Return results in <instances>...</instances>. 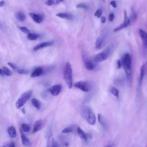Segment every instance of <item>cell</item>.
<instances>
[{
    "mask_svg": "<svg viewBox=\"0 0 147 147\" xmlns=\"http://www.w3.org/2000/svg\"><path fill=\"white\" fill-rule=\"evenodd\" d=\"M122 63L123 67L127 79L129 83L132 80V70H131V57L130 53H125L122 59Z\"/></svg>",
    "mask_w": 147,
    "mask_h": 147,
    "instance_id": "obj_1",
    "label": "cell"
},
{
    "mask_svg": "<svg viewBox=\"0 0 147 147\" xmlns=\"http://www.w3.org/2000/svg\"><path fill=\"white\" fill-rule=\"evenodd\" d=\"M64 79L69 88H71L73 86L72 82V70L71 64L67 62L63 69Z\"/></svg>",
    "mask_w": 147,
    "mask_h": 147,
    "instance_id": "obj_2",
    "label": "cell"
},
{
    "mask_svg": "<svg viewBox=\"0 0 147 147\" xmlns=\"http://www.w3.org/2000/svg\"><path fill=\"white\" fill-rule=\"evenodd\" d=\"M82 113L86 120L91 125H95L96 122V117L93 111L88 107L82 106L81 109Z\"/></svg>",
    "mask_w": 147,
    "mask_h": 147,
    "instance_id": "obj_3",
    "label": "cell"
},
{
    "mask_svg": "<svg viewBox=\"0 0 147 147\" xmlns=\"http://www.w3.org/2000/svg\"><path fill=\"white\" fill-rule=\"evenodd\" d=\"M114 50V46L113 44L110 45L106 49H105L103 52L97 54L95 57L94 60L96 63H99L107 59L113 52Z\"/></svg>",
    "mask_w": 147,
    "mask_h": 147,
    "instance_id": "obj_4",
    "label": "cell"
},
{
    "mask_svg": "<svg viewBox=\"0 0 147 147\" xmlns=\"http://www.w3.org/2000/svg\"><path fill=\"white\" fill-rule=\"evenodd\" d=\"M32 94V91L31 90H29L23 93L20 96V97L17 99L16 103V108L18 109H20L21 107H22L25 104V103L29 99Z\"/></svg>",
    "mask_w": 147,
    "mask_h": 147,
    "instance_id": "obj_5",
    "label": "cell"
},
{
    "mask_svg": "<svg viewBox=\"0 0 147 147\" xmlns=\"http://www.w3.org/2000/svg\"><path fill=\"white\" fill-rule=\"evenodd\" d=\"M130 22H131L130 19L127 17L126 11H124V20H123V22L121 23L118 26H117V27H115L113 31L116 32H118L122 29H124V28L127 27L130 24Z\"/></svg>",
    "mask_w": 147,
    "mask_h": 147,
    "instance_id": "obj_6",
    "label": "cell"
},
{
    "mask_svg": "<svg viewBox=\"0 0 147 147\" xmlns=\"http://www.w3.org/2000/svg\"><path fill=\"white\" fill-rule=\"evenodd\" d=\"M74 86L84 92H88L90 89V86L88 83L84 81L78 82L76 83H75Z\"/></svg>",
    "mask_w": 147,
    "mask_h": 147,
    "instance_id": "obj_7",
    "label": "cell"
},
{
    "mask_svg": "<svg viewBox=\"0 0 147 147\" xmlns=\"http://www.w3.org/2000/svg\"><path fill=\"white\" fill-rule=\"evenodd\" d=\"M62 86L61 84H55L48 89L49 92L53 96L58 95L61 91Z\"/></svg>",
    "mask_w": 147,
    "mask_h": 147,
    "instance_id": "obj_8",
    "label": "cell"
},
{
    "mask_svg": "<svg viewBox=\"0 0 147 147\" xmlns=\"http://www.w3.org/2000/svg\"><path fill=\"white\" fill-rule=\"evenodd\" d=\"M138 33L142 40L144 48L147 51V32L143 29H140L138 30Z\"/></svg>",
    "mask_w": 147,
    "mask_h": 147,
    "instance_id": "obj_9",
    "label": "cell"
},
{
    "mask_svg": "<svg viewBox=\"0 0 147 147\" xmlns=\"http://www.w3.org/2000/svg\"><path fill=\"white\" fill-rule=\"evenodd\" d=\"M44 126V122L42 120H41V119L37 120V121L35 122V123L34 124L32 133H34L38 131L39 130H40L41 129H42L43 128Z\"/></svg>",
    "mask_w": 147,
    "mask_h": 147,
    "instance_id": "obj_10",
    "label": "cell"
},
{
    "mask_svg": "<svg viewBox=\"0 0 147 147\" xmlns=\"http://www.w3.org/2000/svg\"><path fill=\"white\" fill-rule=\"evenodd\" d=\"M53 41H45V42H41L37 45H36L34 48H33V50L34 51H38L40 49L44 48H46L48 47H50L52 46L53 44Z\"/></svg>",
    "mask_w": 147,
    "mask_h": 147,
    "instance_id": "obj_11",
    "label": "cell"
},
{
    "mask_svg": "<svg viewBox=\"0 0 147 147\" xmlns=\"http://www.w3.org/2000/svg\"><path fill=\"white\" fill-rule=\"evenodd\" d=\"M30 17L32 18V20L36 23L40 24L44 20V17L42 15L38 14H36L34 13H29Z\"/></svg>",
    "mask_w": 147,
    "mask_h": 147,
    "instance_id": "obj_12",
    "label": "cell"
},
{
    "mask_svg": "<svg viewBox=\"0 0 147 147\" xmlns=\"http://www.w3.org/2000/svg\"><path fill=\"white\" fill-rule=\"evenodd\" d=\"M145 70H146V65L145 64H143L141 68H140V76H139V80H138V87L141 88L143 80H144V78L145 76Z\"/></svg>",
    "mask_w": 147,
    "mask_h": 147,
    "instance_id": "obj_13",
    "label": "cell"
},
{
    "mask_svg": "<svg viewBox=\"0 0 147 147\" xmlns=\"http://www.w3.org/2000/svg\"><path fill=\"white\" fill-rule=\"evenodd\" d=\"M44 73V68L41 67H38L36 68L31 73L30 76L32 78H36L38 77L41 75H42Z\"/></svg>",
    "mask_w": 147,
    "mask_h": 147,
    "instance_id": "obj_14",
    "label": "cell"
},
{
    "mask_svg": "<svg viewBox=\"0 0 147 147\" xmlns=\"http://www.w3.org/2000/svg\"><path fill=\"white\" fill-rule=\"evenodd\" d=\"M105 38L104 37L100 36L98 37L95 42V48L97 49H101L103 47L105 44Z\"/></svg>",
    "mask_w": 147,
    "mask_h": 147,
    "instance_id": "obj_15",
    "label": "cell"
},
{
    "mask_svg": "<svg viewBox=\"0 0 147 147\" xmlns=\"http://www.w3.org/2000/svg\"><path fill=\"white\" fill-rule=\"evenodd\" d=\"M21 141H22V144L24 145V146H29L31 145V142L30 141V140H29V138L22 133V129H21Z\"/></svg>",
    "mask_w": 147,
    "mask_h": 147,
    "instance_id": "obj_16",
    "label": "cell"
},
{
    "mask_svg": "<svg viewBox=\"0 0 147 147\" xmlns=\"http://www.w3.org/2000/svg\"><path fill=\"white\" fill-rule=\"evenodd\" d=\"M84 65L86 69L90 71L94 70L95 68V65L89 59H85L84 60Z\"/></svg>",
    "mask_w": 147,
    "mask_h": 147,
    "instance_id": "obj_17",
    "label": "cell"
},
{
    "mask_svg": "<svg viewBox=\"0 0 147 147\" xmlns=\"http://www.w3.org/2000/svg\"><path fill=\"white\" fill-rule=\"evenodd\" d=\"M7 133L10 137L14 138L17 137V131L15 127L13 126H10L7 129Z\"/></svg>",
    "mask_w": 147,
    "mask_h": 147,
    "instance_id": "obj_18",
    "label": "cell"
},
{
    "mask_svg": "<svg viewBox=\"0 0 147 147\" xmlns=\"http://www.w3.org/2000/svg\"><path fill=\"white\" fill-rule=\"evenodd\" d=\"M98 122H99V123L101 125V126L105 129H107V123L106 122V120L105 119L104 117L100 114H98Z\"/></svg>",
    "mask_w": 147,
    "mask_h": 147,
    "instance_id": "obj_19",
    "label": "cell"
},
{
    "mask_svg": "<svg viewBox=\"0 0 147 147\" xmlns=\"http://www.w3.org/2000/svg\"><path fill=\"white\" fill-rule=\"evenodd\" d=\"M56 16L59 17L63 19H67V20H71L73 18V16L71 14L67 13H60L56 14Z\"/></svg>",
    "mask_w": 147,
    "mask_h": 147,
    "instance_id": "obj_20",
    "label": "cell"
},
{
    "mask_svg": "<svg viewBox=\"0 0 147 147\" xmlns=\"http://www.w3.org/2000/svg\"><path fill=\"white\" fill-rule=\"evenodd\" d=\"M77 131H78V134L79 136V137L83 139L84 141H87L88 139V136H87V134H86V133L80 127H78L77 128Z\"/></svg>",
    "mask_w": 147,
    "mask_h": 147,
    "instance_id": "obj_21",
    "label": "cell"
},
{
    "mask_svg": "<svg viewBox=\"0 0 147 147\" xmlns=\"http://www.w3.org/2000/svg\"><path fill=\"white\" fill-rule=\"evenodd\" d=\"M15 17L17 20L20 21H24L26 20V16L22 12H17L15 14Z\"/></svg>",
    "mask_w": 147,
    "mask_h": 147,
    "instance_id": "obj_22",
    "label": "cell"
},
{
    "mask_svg": "<svg viewBox=\"0 0 147 147\" xmlns=\"http://www.w3.org/2000/svg\"><path fill=\"white\" fill-rule=\"evenodd\" d=\"M31 102H32V105L38 110H40L41 109V103L40 102H39V100L36 98H32V100H31Z\"/></svg>",
    "mask_w": 147,
    "mask_h": 147,
    "instance_id": "obj_23",
    "label": "cell"
},
{
    "mask_svg": "<svg viewBox=\"0 0 147 147\" xmlns=\"http://www.w3.org/2000/svg\"><path fill=\"white\" fill-rule=\"evenodd\" d=\"M55 141H54V138L53 137L52 134H50L48 138V140H47V147H52L53 146L54 144H55Z\"/></svg>",
    "mask_w": 147,
    "mask_h": 147,
    "instance_id": "obj_24",
    "label": "cell"
},
{
    "mask_svg": "<svg viewBox=\"0 0 147 147\" xmlns=\"http://www.w3.org/2000/svg\"><path fill=\"white\" fill-rule=\"evenodd\" d=\"M39 37H40V35H39L38 34L29 33H28V34L27 38H28V39L29 40L33 41V40H35L37 39Z\"/></svg>",
    "mask_w": 147,
    "mask_h": 147,
    "instance_id": "obj_25",
    "label": "cell"
},
{
    "mask_svg": "<svg viewBox=\"0 0 147 147\" xmlns=\"http://www.w3.org/2000/svg\"><path fill=\"white\" fill-rule=\"evenodd\" d=\"M1 69L3 73L6 76H11L12 75L11 71L9 68H7L6 67H3L2 68H1Z\"/></svg>",
    "mask_w": 147,
    "mask_h": 147,
    "instance_id": "obj_26",
    "label": "cell"
},
{
    "mask_svg": "<svg viewBox=\"0 0 147 147\" xmlns=\"http://www.w3.org/2000/svg\"><path fill=\"white\" fill-rule=\"evenodd\" d=\"M21 129L24 132H29L30 130V127L26 123H22L21 125Z\"/></svg>",
    "mask_w": 147,
    "mask_h": 147,
    "instance_id": "obj_27",
    "label": "cell"
},
{
    "mask_svg": "<svg viewBox=\"0 0 147 147\" xmlns=\"http://www.w3.org/2000/svg\"><path fill=\"white\" fill-rule=\"evenodd\" d=\"M110 92L111 93L114 95L116 97H118L119 95V91L117 88L114 87H111L110 88Z\"/></svg>",
    "mask_w": 147,
    "mask_h": 147,
    "instance_id": "obj_28",
    "label": "cell"
},
{
    "mask_svg": "<svg viewBox=\"0 0 147 147\" xmlns=\"http://www.w3.org/2000/svg\"><path fill=\"white\" fill-rule=\"evenodd\" d=\"M130 21H135L137 19V14L135 11L132 9L131 14H130Z\"/></svg>",
    "mask_w": 147,
    "mask_h": 147,
    "instance_id": "obj_29",
    "label": "cell"
},
{
    "mask_svg": "<svg viewBox=\"0 0 147 147\" xmlns=\"http://www.w3.org/2000/svg\"><path fill=\"white\" fill-rule=\"evenodd\" d=\"M73 130H74V128L72 126H68L63 129L61 131L63 133H68L72 132Z\"/></svg>",
    "mask_w": 147,
    "mask_h": 147,
    "instance_id": "obj_30",
    "label": "cell"
},
{
    "mask_svg": "<svg viewBox=\"0 0 147 147\" xmlns=\"http://www.w3.org/2000/svg\"><path fill=\"white\" fill-rule=\"evenodd\" d=\"M76 7L77 8H82V9H88V6L84 3H79L78 5H76Z\"/></svg>",
    "mask_w": 147,
    "mask_h": 147,
    "instance_id": "obj_31",
    "label": "cell"
},
{
    "mask_svg": "<svg viewBox=\"0 0 147 147\" xmlns=\"http://www.w3.org/2000/svg\"><path fill=\"white\" fill-rule=\"evenodd\" d=\"M102 14V10L101 9H98L96 10V11L94 13V16L98 18H100Z\"/></svg>",
    "mask_w": 147,
    "mask_h": 147,
    "instance_id": "obj_32",
    "label": "cell"
},
{
    "mask_svg": "<svg viewBox=\"0 0 147 147\" xmlns=\"http://www.w3.org/2000/svg\"><path fill=\"white\" fill-rule=\"evenodd\" d=\"M18 28L20 29V30L21 31H22V32L25 33H30V30L29 29H28L25 26H18Z\"/></svg>",
    "mask_w": 147,
    "mask_h": 147,
    "instance_id": "obj_33",
    "label": "cell"
},
{
    "mask_svg": "<svg viewBox=\"0 0 147 147\" xmlns=\"http://www.w3.org/2000/svg\"><path fill=\"white\" fill-rule=\"evenodd\" d=\"M17 72L19 74H27L29 72L28 70L25 69H21V68H18L17 69Z\"/></svg>",
    "mask_w": 147,
    "mask_h": 147,
    "instance_id": "obj_34",
    "label": "cell"
},
{
    "mask_svg": "<svg viewBox=\"0 0 147 147\" xmlns=\"http://www.w3.org/2000/svg\"><path fill=\"white\" fill-rule=\"evenodd\" d=\"M7 64L11 68H13L14 70H16V71H17V69H18V67H17V65H16V64H13V63H10V62H9V63H7Z\"/></svg>",
    "mask_w": 147,
    "mask_h": 147,
    "instance_id": "obj_35",
    "label": "cell"
},
{
    "mask_svg": "<svg viewBox=\"0 0 147 147\" xmlns=\"http://www.w3.org/2000/svg\"><path fill=\"white\" fill-rule=\"evenodd\" d=\"M114 19V14L113 13H110L109 15V20L110 22H112Z\"/></svg>",
    "mask_w": 147,
    "mask_h": 147,
    "instance_id": "obj_36",
    "label": "cell"
},
{
    "mask_svg": "<svg viewBox=\"0 0 147 147\" xmlns=\"http://www.w3.org/2000/svg\"><path fill=\"white\" fill-rule=\"evenodd\" d=\"M45 4L47 5V6H51V5H53V0H47L45 2Z\"/></svg>",
    "mask_w": 147,
    "mask_h": 147,
    "instance_id": "obj_37",
    "label": "cell"
},
{
    "mask_svg": "<svg viewBox=\"0 0 147 147\" xmlns=\"http://www.w3.org/2000/svg\"><path fill=\"white\" fill-rule=\"evenodd\" d=\"M117 68L119 69L121 68V65H122V61L120 60H118L117 61Z\"/></svg>",
    "mask_w": 147,
    "mask_h": 147,
    "instance_id": "obj_38",
    "label": "cell"
},
{
    "mask_svg": "<svg viewBox=\"0 0 147 147\" xmlns=\"http://www.w3.org/2000/svg\"><path fill=\"white\" fill-rule=\"evenodd\" d=\"M5 146H10V147H14L15 146V144L14 142H10L9 144H6L4 145Z\"/></svg>",
    "mask_w": 147,
    "mask_h": 147,
    "instance_id": "obj_39",
    "label": "cell"
},
{
    "mask_svg": "<svg viewBox=\"0 0 147 147\" xmlns=\"http://www.w3.org/2000/svg\"><path fill=\"white\" fill-rule=\"evenodd\" d=\"M110 5L113 7H117V3L115 1H111L110 2Z\"/></svg>",
    "mask_w": 147,
    "mask_h": 147,
    "instance_id": "obj_40",
    "label": "cell"
},
{
    "mask_svg": "<svg viewBox=\"0 0 147 147\" xmlns=\"http://www.w3.org/2000/svg\"><path fill=\"white\" fill-rule=\"evenodd\" d=\"M63 0H53V5H56L59 3L60 2H62Z\"/></svg>",
    "mask_w": 147,
    "mask_h": 147,
    "instance_id": "obj_41",
    "label": "cell"
},
{
    "mask_svg": "<svg viewBox=\"0 0 147 147\" xmlns=\"http://www.w3.org/2000/svg\"><path fill=\"white\" fill-rule=\"evenodd\" d=\"M101 22L104 24L106 22V18L105 17H101V19H100Z\"/></svg>",
    "mask_w": 147,
    "mask_h": 147,
    "instance_id": "obj_42",
    "label": "cell"
},
{
    "mask_svg": "<svg viewBox=\"0 0 147 147\" xmlns=\"http://www.w3.org/2000/svg\"><path fill=\"white\" fill-rule=\"evenodd\" d=\"M5 5V2L4 1H1V2H0V7H3V6Z\"/></svg>",
    "mask_w": 147,
    "mask_h": 147,
    "instance_id": "obj_43",
    "label": "cell"
},
{
    "mask_svg": "<svg viewBox=\"0 0 147 147\" xmlns=\"http://www.w3.org/2000/svg\"><path fill=\"white\" fill-rule=\"evenodd\" d=\"M0 74H1V76H5V75H4V74L3 73V72H2V71L0 69Z\"/></svg>",
    "mask_w": 147,
    "mask_h": 147,
    "instance_id": "obj_44",
    "label": "cell"
},
{
    "mask_svg": "<svg viewBox=\"0 0 147 147\" xmlns=\"http://www.w3.org/2000/svg\"><path fill=\"white\" fill-rule=\"evenodd\" d=\"M146 68H147V61H146Z\"/></svg>",
    "mask_w": 147,
    "mask_h": 147,
    "instance_id": "obj_45",
    "label": "cell"
}]
</instances>
